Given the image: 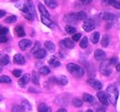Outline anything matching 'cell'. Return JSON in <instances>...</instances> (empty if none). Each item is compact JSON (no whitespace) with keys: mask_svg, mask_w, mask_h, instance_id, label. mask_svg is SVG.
I'll use <instances>...</instances> for the list:
<instances>
[{"mask_svg":"<svg viewBox=\"0 0 120 112\" xmlns=\"http://www.w3.org/2000/svg\"><path fill=\"white\" fill-rule=\"evenodd\" d=\"M112 65H113V63L111 61V58L110 59H105L102 62L101 66H100V71H101V73H103L105 76L111 75V73H112V68H111V66Z\"/></svg>","mask_w":120,"mask_h":112,"instance_id":"4","label":"cell"},{"mask_svg":"<svg viewBox=\"0 0 120 112\" xmlns=\"http://www.w3.org/2000/svg\"><path fill=\"white\" fill-rule=\"evenodd\" d=\"M0 81L2 82V83H10L11 82V79L8 77V76H1V78H0Z\"/></svg>","mask_w":120,"mask_h":112,"instance_id":"37","label":"cell"},{"mask_svg":"<svg viewBox=\"0 0 120 112\" xmlns=\"http://www.w3.org/2000/svg\"><path fill=\"white\" fill-rule=\"evenodd\" d=\"M40 73L42 74V75H47V74H49L50 73V69L48 68V67H42L41 69H40Z\"/></svg>","mask_w":120,"mask_h":112,"instance_id":"34","label":"cell"},{"mask_svg":"<svg viewBox=\"0 0 120 112\" xmlns=\"http://www.w3.org/2000/svg\"><path fill=\"white\" fill-rule=\"evenodd\" d=\"M16 20H17V17L15 15L9 16L5 19V22H7V23H14V22H16Z\"/></svg>","mask_w":120,"mask_h":112,"instance_id":"33","label":"cell"},{"mask_svg":"<svg viewBox=\"0 0 120 112\" xmlns=\"http://www.w3.org/2000/svg\"><path fill=\"white\" fill-rule=\"evenodd\" d=\"M60 46L62 47H66V48H68V49H71L75 46V43L73 40L69 39V38H66L62 41H60Z\"/></svg>","mask_w":120,"mask_h":112,"instance_id":"8","label":"cell"},{"mask_svg":"<svg viewBox=\"0 0 120 112\" xmlns=\"http://www.w3.org/2000/svg\"><path fill=\"white\" fill-rule=\"evenodd\" d=\"M12 74H13L15 77L19 78V77L21 76V74H22V70H14L12 71Z\"/></svg>","mask_w":120,"mask_h":112,"instance_id":"38","label":"cell"},{"mask_svg":"<svg viewBox=\"0 0 120 112\" xmlns=\"http://www.w3.org/2000/svg\"><path fill=\"white\" fill-rule=\"evenodd\" d=\"M118 81V84H120V78L118 79V81Z\"/></svg>","mask_w":120,"mask_h":112,"instance_id":"52","label":"cell"},{"mask_svg":"<svg viewBox=\"0 0 120 112\" xmlns=\"http://www.w3.org/2000/svg\"><path fill=\"white\" fill-rule=\"evenodd\" d=\"M9 57L8 55H5V56H2L1 58V65L2 66H6L9 63Z\"/></svg>","mask_w":120,"mask_h":112,"instance_id":"28","label":"cell"},{"mask_svg":"<svg viewBox=\"0 0 120 112\" xmlns=\"http://www.w3.org/2000/svg\"><path fill=\"white\" fill-rule=\"evenodd\" d=\"M80 1L83 4H90V2H91V0H80Z\"/></svg>","mask_w":120,"mask_h":112,"instance_id":"46","label":"cell"},{"mask_svg":"<svg viewBox=\"0 0 120 112\" xmlns=\"http://www.w3.org/2000/svg\"><path fill=\"white\" fill-rule=\"evenodd\" d=\"M95 27H96L95 22L92 19H85L83 24H82V28H83V30L85 32H91L92 30L95 29Z\"/></svg>","mask_w":120,"mask_h":112,"instance_id":"5","label":"cell"},{"mask_svg":"<svg viewBox=\"0 0 120 112\" xmlns=\"http://www.w3.org/2000/svg\"><path fill=\"white\" fill-rule=\"evenodd\" d=\"M103 2L105 5H110L117 9H120V2H118L117 0H104Z\"/></svg>","mask_w":120,"mask_h":112,"instance_id":"15","label":"cell"},{"mask_svg":"<svg viewBox=\"0 0 120 112\" xmlns=\"http://www.w3.org/2000/svg\"><path fill=\"white\" fill-rule=\"evenodd\" d=\"M87 18V14L84 11H79V12H76V13H71V14H68L65 17V19L68 21H71L76 23L79 20H84Z\"/></svg>","mask_w":120,"mask_h":112,"instance_id":"3","label":"cell"},{"mask_svg":"<svg viewBox=\"0 0 120 112\" xmlns=\"http://www.w3.org/2000/svg\"><path fill=\"white\" fill-rule=\"evenodd\" d=\"M67 70L70 74H72L76 78H80L85 74L84 70L80 66L75 63H68L67 65Z\"/></svg>","mask_w":120,"mask_h":112,"instance_id":"2","label":"cell"},{"mask_svg":"<svg viewBox=\"0 0 120 112\" xmlns=\"http://www.w3.org/2000/svg\"><path fill=\"white\" fill-rule=\"evenodd\" d=\"M32 45L31 41L28 40V39H22L19 42V46L21 50H26L27 48H29Z\"/></svg>","mask_w":120,"mask_h":112,"instance_id":"12","label":"cell"},{"mask_svg":"<svg viewBox=\"0 0 120 112\" xmlns=\"http://www.w3.org/2000/svg\"><path fill=\"white\" fill-rule=\"evenodd\" d=\"M94 58L98 61H104L105 59V58H106V54H105V51H103L101 49H97L94 52Z\"/></svg>","mask_w":120,"mask_h":112,"instance_id":"10","label":"cell"},{"mask_svg":"<svg viewBox=\"0 0 120 112\" xmlns=\"http://www.w3.org/2000/svg\"><path fill=\"white\" fill-rule=\"evenodd\" d=\"M106 95L108 97V100L110 102V104L116 106L117 99H118V96H119V92L117 87L115 84H111L109 86H107L106 88Z\"/></svg>","mask_w":120,"mask_h":112,"instance_id":"1","label":"cell"},{"mask_svg":"<svg viewBox=\"0 0 120 112\" xmlns=\"http://www.w3.org/2000/svg\"><path fill=\"white\" fill-rule=\"evenodd\" d=\"M46 112H52V108H51L50 107H48V108H47V110H46Z\"/></svg>","mask_w":120,"mask_h":112,"instance_id":"50","label":"cell"},{"mask_svg":"<svg viewBox=\"0 0 120 112\" xmlns=\"http://www.w3.org/2000/svg\"><path fill=\"white\" fill-rule=\"evenodd\" d=\"M41 20H42V22L46 25L47 27H49V28H54V23H53V21L51 20V19H49V18H47V17H45V16H41Z\"/></svg>","mask_w":120,"mask_h":112,"instance_id":"16","label":"cell"},{"mask_svg":"<svg viewBox=\"0 0 120 112\" xmlns=\"http://www.w3.org/2000/svg\"><path fill=\"white\" fill-rule=\"evenodd\" d=\"M32 82L36 85H39L40 82H39V77H38V74L33 70L32 71Z\"/></svg>","mask_w":120,"mask_h":112,"instance_id":"31","label":"cell"},{"mask_svg":"<svg viewBox=\"0 0 120 112\" xmlns=\"http://www.w3.org/2000/svg\"><path fill=\"white\" fill-rule=\"evenodd\" d=\"M83 101L90 103L91 105L95 104V102H96L94 96H92L91 95H90V94H83Z\"/></svg>","mask_w":120,"mask_h":112,"instance_id":"17","label":"cell"},{"mask_svg":"<svg viewBox=\"0 0 120 112\" xmlns=\"http://www.w3.org/2000/svg\"><path fill=\"white\" fill-rule=\"evenodd\" d=\"M40 49H41V43H40V42H36V43L34 44L33 47L31 48L30 52H31L32 54H34L35 52H37V51H38V50H40Z\"/></svg>","mask_w":120,"mask_h":112,"instance_id":"32","label":"cell"},{"mask_svg":"<svg viewBox=\"0 0 120 112\" xmlns=\"http://www.w3.org/2000/svg\"><path fill=\"white\" fill-rule=\"evenodd\" d=\"M56 61V58L55 56H52V57L50 58V59L48 60V62H49V64L50 65H53Z\"/></svg>","mask_w":120,"mask_h":112,"instance_id":"41","label":"cell"},{"mask_svg":"<svg viewBox=\"0 0 120 112\" xmlns=\"http://www.w3.org/2000/svg\"><path fill=\"white\" fill-rule=\"evenodd\" d=\"M33 55H34V57H35L36 58L43 59V58H45V57H46V51H45V49H40V50H38L37 52H35Z\"/></svg>","mask_w":120,"mask_h":112,"instance_id":"19","label":"cell"},{"mask_svg":"<svg viewBox=\"0 0 120 112\" xmlns=\"http://www.w3.org/2000/svg\"><path fill=\"white\" fill-rule=\"evenodd\" d=\"M87 82H88V84L90 85V87L93 88L94 90L100 91V90H102V88H103V84H102V82L99 81L98 80H96V79H89Z\"/></svg>","mask_w":120,"mask_h":112,"instance_id":"7","label":"cell"},{"mask_svg":"<svg viewBox=\"0 0 120 112\" xmlns=\"http://www.w3.org/2000/svg\"><path fill=\"white\" fill-rule=\"evenodd\" d=\"M56 112H68V111H67L65 108H59Z\"/></svg>","mask_w":120,"mask_h":112,"instance_id":"49","label":"cell"},{"mask_svg":"<svg viewBox=\"0 0 120 112\" xmlns=\"http://www.w3.org/2000/svg\"><path fill=\"white\" fill-rule=\"evenodd\" d=\"M65 30H66V32H68V34H75L76 31H77L75 27H73L71 25H67L65 27Z\"/></svg>","mask_w":120,"mask_h":112,"instance_id":"27","label":"cell"},{"mask_svg":"<svg viewBox=\"0 0 120 112\" xmlns=\"http://www.w3.org/2000/svg\"><path fill=\"white\" fill-rule=\"evenodd\" d=\"M13 61L17 65H24L25 62H26L25 58L21 54H16L14 56V58H13Z\"/></svg>","mask_w":120,"mask_h":112,"instance_id":"13","label":"cell"},{"mask_svg":"<svg viewBox=\"0 0 120 112\" xmlns=\"http://www.w3.org/2000/svg\"><path fill=\"white\" fill-rule=\"evenodd\" d=\"M30 80V74H28V73H26V74H23L20 78H19V80L18 81V83H19V86H21V87H24Z\"/></svg>","mask_w":120,"mask_h":112,"instance_id":"11","label":"cell"},{"mask_svg":"<svg viewBox=\"0 0 120 112\" xmlns=\"http://www.w3.org/2000/svg\"><path fill=\"white\" fill-rule=\"evenodd\" d=\"M8 41V38L6 37V35H3V36H0V43H6Z\"/></svg>","mask_w":120,"mask_h":112,"instance_id":"43","label":"cell"},{"mask_svg":"<svg viewBox=\"0 0 120 112\" xmlns=\"http://www.w3.org/2000/svg\"><path fill=\"white\" fill-rule=\"evenodd\" d=\"M97 97H98V99H99V101L101 102V104H103L104 106H108L109 104H110V102H109V100H108V97H107V95H106V92H104V91H100V92H98L97 93Z\"/></svg>","mask_w":120,"mask_h":112,"instance_id":"6","label":"cell"},{"mask_svg":"<svg viewBox=\"0 0 120 112\" xmlns=\"http://www.w3.org/2000/svg\"><path fill=\"white\" fill-rule=\"evenodd\" d=\"M38 8H39V10H40V12L42 13V15H43V16L47 17V18H49V17H50V14H49L48 10L46 9V8H45L44 5H42L41 3H39Z\"/></svg>","mask_w":120,"mask_h":112,"instance_id":"20","label":"cell"},{"mask_svg":"<svg viewBox=\"0 0 120 112\" xmlns=\"http://www.w3.org/2000/svg\"><path fill=\"white\" fill-rule=\"evenodd\" d=\"M45 5L48 7V8H56V7H57V2H56V0H45Z\"/></svg>","mask_w":120,"mask_h":112,"instance_id":"21","label":"cell"},{"mask_svg":"<svg viewBox=\"0 0 120 112\" xmlns=\"http://www.w3.org/2000/svg\"><path fill=\"white\" fill-rule=\"evenodd\" d=\"M21 106H22V108H23V109H24V112L31 111V106H30V104L27 100H23Z\"/></svg>","mask_w":120,"mask_h":112,"instance_id":"23","label":"cell"},{"mask_svg":"<svg viewBox=\"0 0 120 112\" xmlns=\"http://www.w3.org/2000/svg\"><path fill=\"white\" fill-rule=\"evenodd\" d=\"M72 104H73V106L76 107V108H80L83 105V101L80 100V99H79V98H74L72 100Z\"/></svg>","mask_w":120,"mask_h":112,"instance_id":"26","label":"cell"},{"mask_svg":"<svg viewBox=\"0 0 120 112\" xmlns=\"http://www.w3.org/2000/svg\"><path fill=\"white\" fill-rule=\"evenodd\" d=\"M111 61H112L113 65H116V63L117 62V58H111Z\"/></svg>","mask_w":120,"mask_h":112,"instance_id":"44","label":"cell"},{"mask_svg":"<svg viewBox=\"0 0 120 112\" xmlns=\"http://www.w3.org/2000/svg\"><path fill=\"white\" fill-rule=\"evenodd\" d=\"M101 43H102V46H103L104 47H107V46H109V43H110V41H109V36L106 35V34L104 35V37L102 38Z\"/></svg>","mask_w":120,"mask_h":112,"instance_id":"25","label":"cell"},{"mask_svg":"<svg viewBox=\"0 0 120 112\" xmlns=\"http://www.w3.org/2000/svg\"><path fill=\"white\" fill-rule=\"evenodd\" d=\"M116 70H117V71H120V62L117 63L116 67Z\"/></svg>","mask_w":120,"mask_h":112,"instance_id":"48","label":"cell"},{"mask_svg":"<svg viewBox=\"0 0 120 112\" xmlns=\"http://www.w3.org/2000/svg\"><path fill=\"white\" fill-rule=\"evenodd\" d=\"M86 112H93V110H92V109H88Z\"/></svg>","mask_w":120,"mask_h":112,"instance_id":"51","label":"cell"},{"mask_svg":"<svg viewBox=\"0 0 120 112\" xmlns=\"http://www.w3.org/2000/svg\"><path fill=\"white\" fill-rule=\"evenodd\" d=\"M15 32L19 37H23V36H25V34H26L25 32H24V29H23L21 26H17L15 28Z\"/></svg>","mask_w":120,"mask_h":112,"instance_id":"24","label":"cell"},{"mask_svg":"<svg viewBox=\"0 0 120 112\" xmlns=\"http://www.w3.org/2000/svg\"><path fill=\"white\" fill-rule=\"evenodd\" d=\"M5 15H6V12H5L4 10H1V12H0V17H1V18H3Z\"/></svg>","mask_w":120,"mask_h":112,"instance_id":"47","label":"cell"},{"mask_svg":"<svg viewBox=\"0 0 120 112\" xmlns=\"http://www.w3.org/2000/svg\"><path fill=\"white\" fill-rule=\"evenodd\" d=\"M96 112H105V108L104 106H100V107H97L96 108Z\"/></svg>","mask_w":120,"mask_h":112,"instance_id":"42","label":"cell"},{"mask_svg":"<svg viewBox=\"0 0 120 112\" xmlns=\"http://www.w3.org/2000/svg\"><path fill=\"white\" fill-rule=\"evenodd\" d=\"M60 65H61V63H60L58 60H56V62L53 64V66H54L55 68H56V67H58V66H60Z\"/></svg>","mask_w":120,"mask_h":112,"instance_id":"45","label":"cell"},{"mask_svg":"<svg viewBox=\"0 0 120 112\" xmlns=\"http://www.w3.org/2000/svg\"><path fill=\"white\" fill-rule=\"evenodd\" d=\"M102 19L105 21H114L116 19V17L111 12H104L102 15Z\"/></svg>","mask_w":120,"mask_h":112,"instance_id":"14","label":"cell"},{"mask_svg":"<svg viewBox=\"0 0 120 112\" xmlns=\"http://www.w3.org/2000/svg\"><path fill=\"white\" fill-rule=\"evenodd\" d=\"M80 37H81V33H75V34H73V36H72V40L74 41V42H78L79 39H80Z\"/></svg>","mask_w":120,"mask_h":112,"instance_id":"39","label":"cell"},{"mask_svg":"<svg viewBox=\"0 0 120 112\" xmlns=\"http://www.w3.org/2000/svg\"><path fill=\"white\" fill-rule=\"evenodd\" d=\"M68 78L66 76L62 75V76L59 77L58 82H59V84H61V85H67L68 84Z\"/></svg>","mask_w":120,"mask_h":112,"instance_id":"35","label":"cell"},{"mask_svg":"<svg viewBox=\"0 0 120 112\" xmlns=\"http://www.w3.org/2000/svg\"><path fill=\"white\" fill-rule=\"evenodd\" d=\"M16 7H17L19 10H21L22 12H24L25 14H27V13L30 12V8H29L28 3H25V2H23V1H19V2H18V3L16 4Z\"/></svg>","mask_w":120,"mask_h":112,"instance_id":"9","label":"cell"},{"mask_svg":"<svg viewBox=\"0 0 120 112\" xmlns=\"http://www.w3.org/2000/svg\"><path fill=\"white\" fill-rule=\"evenodd\" d=\"M47 108H48V107L46 106L45 103H41L38 107V112H46Z\"/></svg>","mask_w":120,"mask_h":112,"instance_id":"36","label":"cell"},{"mask_svg":"<svg viewBox=\"0 0 120 112\" xmlns=\"http://www.w3.org/2000/svg\"><path fill=\"white\" fill-rule=\"evenodd\" d=\"M8 28H4V27H2V28H1V30H0V36L6 35V34L8 33Z\"/></svg>","mask_w":120,"mask_h":112,"instance_id":"40","label":"cell"},{"mask_svg":"<svg viewBox=\"0 0 120 112\" xmlns=\"http://www.w3.org/2000/svg\"><path fill=\"white\" fill-rule=\"evenodd\" d=\"M79 46H80V47L83 48V49L87 48V46H88V38L87 37H83L82 40L79 43Z\"/></svg>","mask_w":120,"mask_h":112,"instance_id":"30","label":"cell"},{"mask_svg":"<svg viewBox=\"0 0 120 112\" xmlns=\"http://www.w3.org/2000/svg\"><path fill=\"white\" fill-rule=\"evenodd\" d=\"M99 39H100V33L98 32H93L90 36V41L92 44H97L99 42Z\"/></svg>","mask_w":120,"mask_h":112,"instance_id":"22","label":"cell"},{"mask_svg":"<svg viewBox=\"0 0 120 112\" xmlns=\"http://www.w3.org/2000/svg\"><path fill=\"white\" fill-rule=\"evenodd\" d=\"M11 112H24V109L22 108V106L19 105H15L12 107L11 108Z\"/></svg>","mask_w":120,"mask_h":112,"instance_id":"29","label":"cell"},{"mask_svg":"<svg viewBox=\"0 0 120 112\" xmlns=\"http://www.w3.org/2000/svg\"><path fill=\"white\" fill-rule=\"evenodd\" d=\"M45 46L46 50H48L49 52H55V50H56V45L52 41H45Z\"/></svg>","mask_w":120,"mask_h":112,"instance_id":"18","label":"cell"}]
</instances>
